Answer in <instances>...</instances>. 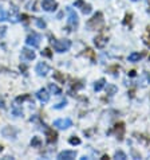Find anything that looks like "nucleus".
I'll return each instance as SVG.
<instances>
[{"mask_svg": "<svg viewBox=\"0 0 150 160\" xmlns=\"http://www.w3.org/2000/svg\"><path fill=\"white\" fill-rule=\"evenodd\" d=\"M35 22H36V26L39 28H46V22L43 20V19H40V18H36V19H35Z\"/></svg>", "mask_w": 150, "mask_h": 160, "instance_id": "nucleus-25", "label": "nucleus"}, {"mask_svg": "<svg viewBox=\"0 0 150 160\" xmlns=\"http://www.w3.org/2000/svg\"><path fill=\"white\" fill-rule=\"evenodd\" d=\"M6 19H7V14H6V11H4L3 8H0V22L6 20Z\"/></svg>", "mask_w": 150, "mask_h": 160, "instance_id": "nucleus-31", "label": "nucleus"}, {"mask_svg": "<svg viewBox=\"0 0 150 160\" xmlns=\"http://www.w3.org/2000/svg\"><path fill=\"white\" fill-rule=\"evenodd\" d=\"M40 144H42L40 137H38V136L32 137V140H31V145H32V147H40Z\"/></svg>", "mask_w": 150, "mask_h": 160, "instance_id": "nucleus-22", "label": "nucleus"}, {"mask_svg": "<svg viewBox=\"0 0 150 160\" xmlns=\"http://www.w3.org/2000/svg\"><path fill=\"white\" fill-rule=\"evenodd\" d=\"M12 113H14V116L19 117V116H23V110H21V108H19V105H14V108H12Z\"/></svg>", "mask_w": 150, "mask_h": 160, "instance_id": "nucleus-19", "label": "nucleus"}, {"mask_svg": "<svg viewBox=\"0 0 150 160\" xmlns=\"http://www.w3.org/2000/svg\"><path fill=\"white\" fill-rule=\"evenodd\" d=\"M105 85H106V79H105V78H101V79H98V81L95 82L94 90H95V92H101V90H102V89L105 88Z\"/></svg>", "mask_w": 150, "mask_h": 160, "instance_id": "nucleus-15", "label": "nucleus"}, {"mask_svg": "<svg viewBox=\"0 0 150 160\" xmlns=\"http://www.w3.org/2000/svg\"><path fill=\"white\" fill-rule=\"evenodd\" d=\"M51 43L56 52H66L71 47V41H68V39H58V41L54 39V41H51Z\"/></svg>", "mask_w": 150, "mask_h": 160, "instance_id": "nucleus-2", "label": "nucleus"}, {"mask_svg": "<svg viewBox=\"0 0 150 160\" xmlns=\"http://www.w3.org/2000/svg\"><path fill=\"white\" fill-rule=\"evenodd\" d=\"M26 100H31V97H30V94H24V96H19V97H16V100H15V102L16 104H23V102L26 101Z\"/></svg>", "mask_w": 150, "mask_h": 160, "instance_id": "nucleus-21", "label": "nucleus"}, {"mask_svg": "<svg viewBox=\"0 0 150 160\" xmlns=\"http://www.w3.org/2000/svg\"><path fill=\"white\" fill-rule=\"evenodd\" d=\"M94 43H95V46L98 48H103L106 44H107V37L103 35V34L96 35V37L94 38Z\"/></svg>", "mask_w": 150, "mask_h": 160, "instance_id": "nucleus-9", "label": "nucleus"}, {"mask_svg": "<svg viewBox=\"0 0 150 160\" xmlns=\"http://www.w3.org/2000/svg\"><path fill=\"white\" fill-rule=\"evenodd\" d=\"M82 12H83V14H85V15H89L90 14V12H91V6H90V4H83V7H82Z\"/></svg>", "mask_w": 150, "mask_h": 160, "instance_id": "nucleus-26", "label": "nucleus"}, {"mask_svg": "<svg viewBox=\"0 0 150 160\" xmlns=\"http://www.w3.org/2000/svg\"><path fill=\"white\" fill-rule=\"evenodd\" d=\"M40 41H42L40 35L36 34V32H31L27 37V39H26V43H27L28 46H31V47L36 48V47H39V44H40Z\"/></svg>", "mask_w": 150, "mask_h": 160, "instance_id": "nucleus-4", "label": "nucleus"}, {"mask_svg": "<svg viewBox=\"0 0 150 160\" xmlns=\"http://www.w3.org/2000/svg\"><path fill=\"white\" fill-rule=\"evenodd\" d=\"M6 32H7V27L6 26H2V27H0V39L6 35Z\"/></svg>", "mask_w": 150, "mask_h": 160, "instance_id": "nucleus-32", "label": "nucleus"}, {"mask_svg": "<svg viewBox=\"0 0 150 160\" xmlns=\"http://www.w3.org/2000/svg\"><path fill=\"white\" fill-rule=\"evenodd\" d=\"M146 30H148V34L143 37V43L146 44V46H149V47H150V26H149V27H148Z\"/></svg>", "mask_w": 150, "mask_h": 160, "instance_id": "nucleus-24", "label": "nucleus"}, {"mask_svg": "<svg viewBox=\"0 0 150 160\" xmlns=\"http://www.w3.org/2000/svg\"><path fill=\"white\" fill-rule=\"evenodd\" d=\"M66 105H67V100H63L62 102H59V104L54 105V109H63Z\"/></svg>", "mask_w": 150, "mask_h": 160, "instance_id": "nucleus-28", "label": "nucleus"}, {"mask_svg": "<svg viewBox=\"0 0 150 160\" xmlns=\"http://www.w3.org/2000/svg\"><path fill=\"white\" fill-rule=\"evenodd\" d=\"M77 158V151H63L58 155L59 160H74Z\"/></svg>", "mask_w": 150, "mask_h": 160, "instance_id": "nucleus-8", "label": "nucleus"}, {"mask_svg": "<svg viewBox=\"0 0 150 160\" xmlns=\"http://www.w3.org/2000/svg\"><path fill=\"white\" fill-rule=\"evenodd\" d=\"M102 26H103V14L102 12H96V14H94V16L87 22V27L90 30H99V28H102Z\"/></svg>", "mask_w": 150, "mask_h": 160, "instance_id": "nucleus-1", "label": "nucleus"}, {"mask_svg": "<svg viewBox=\"0 0 150 160\" xmlns=\"http://www.w3.org/2000/svg\"><path fill=\"white\" fill-rule=\"evenodd\" d=\"M20 19H21V20H24V22H28V16L23 14V15H20Z\"/></svg>", "mask_w": 150, "mask_h": 160, "instance_id": "nucleus-34", "label": "nucleus"}, {"mask_svg": "<svg viewBox=\"0 0 150 160\" xmlns=\"http://www.w3.org/2000/svg\"><path fill=\"white\" fill-rule=\"evenodd\" d=\"M2 151H3V147H2V145H0V152H2Z\"/></svg>", "mask_w": 150, "mask_h": 160, "instance_id": "nucleus-37", "label": "nucleus"}, {"mask_svg": "<svg viewBox=\"0 0 150 160\" xmlns=\"http://www.w3.org/2000/svg\"><path fill=\"white\" fill-rule=\"evenodd\" d=\"M36 97H38V100L42 102V104H47L48 100H50V94H48V92L46 90L45 88L40 89V90H38L36 93Z\"/></svg>", "mask_w": 150, "mask_h": 160, "instance_id": "nucleus-11", "label": "nucleus"}, {"mask_svg": "<svg viewBox=\"0 0 150 160\" xmlns=\"http://www.w3.org/2000/svg\"><path fill=\"white\" fill-rule=\"evenodd\" d=\"M54 79H56V81H59L60 83H64V81H66V78L60 74V72H54Z\"/></svg>", "mask_w": 150, "mask_h": 160, "instance_id": "nucleus-20", "label": "nucleus"}, {"mask_svg": "<svg viewBox=\"0 0 150 160\" xmlns=\"http://www.w3.org/2000/svg\"><path fill=\"white\" fill-rule=\"evenodd\" d=\"M66 11H67V14H68V20H67V23L70 26V28H77L78 27V24H79V16L78 14L75 12V10H73L71 7H66Z\"/></svg>", "mask_w": 150, "mask_h": 160, "instance_id": "nucleus-3", "label": "nucleus"}, {"mask_svg": "<svg viewBox=\"0 0 150 160\" xmlns=\"http://www.w3.org/2000/svg\"><path fill=\"white\" fill-rule=\"evenodd\" d=\"M114 158H115V159H120V160H125L127 156L125 155V152H122V151H117L115 155H114Z\"/></svg>", "mask_w": 150, "mask_h": 160, "instance_id": "nucleus-27", "label": "nucleus"}, {"mask_svg": "<svg viewBox=\"0 0 150 160\" xmlns=\"http://www.w3.org/2000/svg\"><path fill=\"white\" fill-rule=\"evenodd\" d=\"M42 7L47 12H54L58 8V3L55 0H42Z\"/></svg>", "mask_w": 150, "mask_h": 160, "instance_id": "nucleus-6", "label": "nucleus"}, {"mask_svg": "<svg viewBox=\"0 0 150 160\" xmlns=\"http://www.w3.org/2000/svg\"><path fill=\"white\" fill-rule=\"evenodd\" d=\"M2 133H3L4 137H12V139H15L17 132H16L15 128H12V127H6V128H3Z\"/></svg>", "mask_w": 150, "mask_h": 160, "instance_id": "nucleus-14", "label": "nucleus"}, {"mask_svg": "<svg viewBox=\"0 0 150 160\" xmlns=\"http://www.w3.org/2000/svg\"><path fill=\"white\" fill-rule=\"evenodd\" d=\"M113 132L115 133L117 139L122 140V139H123V133H125V124H123V122H117L115 125H114Z\"/></svg>", "mask_w": 150, "mask_h": 160, "instance_id": "nucleus-10", "label": "nucleus"}, {"mask_svg": "<svg viewBox=\"0 0 150 160\" xmlns=\"http://www.w3.org/2000/svg\"><path fill=\"white\" fill-rule=\"evenodd\" d=\"M143 57V54H141V52H131L129 55V62H139V59Z\"/></svg>", "mask_w": 150, "mask_h": 160, "instance_id": "nucleus-16", "label": "nucleus"}, {"mask_svg": "<svg viewBox=\"0 0 150 160\" xmlns=\"http://www.w3.org/2000/svg\"><path fill=\"white\" fill-rule=\"evenodd\" d=\"M48 89H50V92L52 93V94H60L62 93L60 88H58L55 83H50V85H48Z\"/></svg>", "mask_w": 150, "mask_h": 160, "instance_id": "nucleus-18", "label": "nucleus"}, {"mask_svg": "<svg viewBox=\"0 0 150 160\" xmlns=\"http://www.w3.org/2000/svg\"><path fill=\"white\" fill-rule=\"evenodd\" d=\"M106 92H107L109 96H114L118 92V88L115 85H111V83H110V85H107V88H106Z\"/></svg>", "mask_w": 150, "mask_h": 160, "instance_id": "nucleus-17", "label": "nucleus"}, {"mask_svg": "<svg viewBox=\"0 0 150 160\" xmlns=\"http://www.w3.org/2000/svg\"><path fill=\"white\" fill-rule=\"evenodd\" d=\"M68 143L71 144V145H79V144H81V139L77 137V136H73V137H70Z\"/></svg>", "mask_w": 150, "mask_h": 160, "instance_id": "nucleus-23", "label": "nucleus"}, {"mask_svg": "<svg viewBox=\"0 0 150 160\" xmlns=\"http://www.w3.org/2000/svg\"><path fill=\"white\" fill-rule=\"evenodd\" d=\"M46 137H47V143H55L56 139H58V133H56L54 129H51V128H47L46 129Z\"/></svg>", "mask_w": 150, "mask_h": 160, "instance_id": "nucleus-12", "label": "nucleus"}, {"mask_svg": "<svg viewBox=\"0 0 150 160\" xmlns=\"http://www.w3.org/2000/svg\"><path fill=\"white\" fill-rule=\"evenodd\" d=\"M130 75H131V77H134V75H135V72H134V70H131V72H130Z\"/></svg>", "mask_w": 150, "mask_h": 160, "instance_id": "nucleus-36", "label": "nucleus"}, {"mask_svg": "<svg viewBox=\"0 0 150 160\" xmlns=\"http://www.w3.org/2000/svg\"><path fill=\"white\" fill-rule=\"evenodd\" d=\"M35 72H36V74L39 75V77H45V75H47V73L50 72V66H48L46 62H39V63L36 65Z\"/></svg>", "mask_w": 150, "mask_h": 160, "instance_id": "nucleus-7", "label": "nucleus"}, {"mask_svg": "<svg viewBox=\"0 0 150 160\" xmlns=\"http://www.w3.org/2000/svg\"><path fill=\"white\" fill-rule=\"evenodd\" d=\"M42 55H45V57H48V58H51V57H52V52H51V50H50V48H45V50H43L42 51Z\"/></svg>", "mask_w": 150, "mask_h": 160, "instance_id": "nucleus-30", "label": "nucleus"}, {"mask_svg": "<svg viewBox=\"0 0 150 160\" xmlns=\"http://www.w3.org/2000/svg\"><path fill=\"white\" fill-rule=\"evenodd\" d=\"M73 125V121L70 118H58L54 121V127L59 128V129H67Z\"/></svg>", "mask_w": 150, "mask_h": 160, "instance_id": "nucleus-5", "label": "nucleus"}, {"mask_svg": "<svg viewBox=\"0 0 150 160\" xmlns=\"http://www.w3.org/2000/svg\"><path fill=\"white\" fill-rule=\"evenodd\" d=\"M0 108H6V104H4V100L3 98H0Z\"/></svg>", "mask_w": 150, "mask_h": 160, "instance_id": "nucleus-35", "label": "nucleus"}, {"mask_svg": "<svg viewBox=\"0 0 150 160\" xmlns=\"http://www.w3.org/2000/svg\"><path fill=\"white\" fill-rule=\"evenodd\" d=\"M130 22H131V14H126V16H125V22H123V23L127 24V23H130Z\"/></svg>", "mask_w": 150, "mask_h": 160, "instance_id": "nucleus-33", "label": "nucleus"}, {"mask_svg": "<svg viewBox=\"0 0 150 160\" xmlns=\"http://www.w3.org/2000/svg\"><path fill=\"white\" fill-rule=\"evenodd\" d=\"M35 57H36L35 52L32 50H30V48H23V50H21V58L26 61H32V59H35Z\"/></svg>", "mask_w": 150, "mask_h": 160, "instance_id": "nucleus-13", "label": "nucleus"}, {"mask_svg": "<svg viewBox=\"0 0 150 160\" xmlns=\"http://www.w3.org/2000/svg\"><path fill=\"white\" fill-rule=\"evenodd\" d=\"M131 2H138V0H131Z\"/></svg>", "mask_w": 150, "mask_h": 160, "instance_id": "nucleus-38", "label": "nucleus"}, {"mask_svg": "<svg viewBox=\"0 0 150 160\" xmlns=\"http://www.w3.org/2000/svg\"><path fill=\"white\" fill-rule=\"evenodd\" d=\"M86 52H85V55H87V57H90L91 58V61H95V55H94V51L91 50V48H87V50H85Z\"/></svg>", "mask_w": 150, "mask_h": 160, "instance_id": "nucleus-29", "label": "nucleus"}]
</instances>
